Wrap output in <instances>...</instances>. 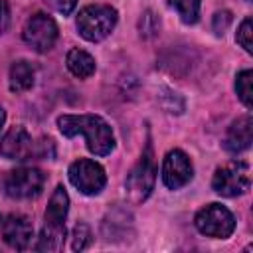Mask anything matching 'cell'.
<instances>
[{"mask_svg": "<svg viewBox=\"0 0 253 253\" xmlns=\"http://www.w3.org/2000/svg\"><path fill=\"white\" fill-rule=\"evenodd\" d=\"M194 223L202 235L215 237V239H225L235 229L233 213L221 204H208L206 208H202L196 213Z\"/></svg>", "mask_w": 253, "mask_h": 253, "instance_id": "6", "label": "cell"}, {"mask_svg": "<svg viewBox=\"0 0 253 253\" xmlns=\"http://www.w3.org/2000/svg\"><path fill=\"white\" fill-rule=\"evenodd\" d=\"M63 241H65V225H49L45 223L38 243H36V251H61L63 249Z\"/></svg>", "mask_w": 253, "mask_h": 253, "instance_id": "15", "label": "cell"}, {"mask_svg": "<svg viewBox=\"0 0 253 253\" xmlns=\"http://www.w3.org/2000/svg\"><path fill=\"white\" fill-rule=\"evenodd\" d=\"M65 65H67V69H69L75 77H79V79L91 77V75L95 73V67H97V65H95V57H93L91 53L83 51V49H77V47L67 53Z\"/></svg>", "mask_w": 253, "mask_h": 253, "instance_id": "14", "label": "cell"}, {"mask_svg": "<svg viewBox=\"0 0 253 253\" xmlns=\"http://www.w3.org/2000/svg\"><path fill=\"white\" fill-rule=\"evenodd\" d=\"M43 182H45V176L42 170L32 166H22L6 172V176L2 178V188L6 196L14 200H26V198L38 196L43 188Z\"/></svg>", "mask_w": 253, "mask_h": 253, "instance_id": "7", "label": "cell"}, {"mask_svg": "<svg viewBox=\"0 0 253 253\" xmlns=\"http://www.w3.org/2000/svg\"><path fill=\"white\" fill-rule=\"evenodd\" d=\"M117 10L107 4H91L85 6L77 16V30L81 38L87 42H101L105 40L117 26Z\"/></svg>", "mask_w": 253, "mask_h": 253, "instance_id": "3", "label": "cell"}, {"mask_svg": "<svg viewBox=\"0 0 253 253\" xmlns=\"http://www.w3.org/2000/svg\"><path fill=\"white\" fill-rule=\"evenodd\" d=\"M4 123H6V111H4V107H0V130H2Z\"/></svg>", "mask_w": 253, "mask_h": 253, "instance_id": "24", "label": "cell"}, {"mask_svg": "<svg viewBox=\"0 0 253 253\" xmlns=\"http://www.w3.org/2000/svg\"><path fill=\"white\" fill-rule=\"evenodd\" d=\"M34 85V67L28 61H14L10 67V89L14 93H24Z\"/></svg>", "mask_w": 253, "mask_h": 253, "instance_id": "16", "label": "cell"}, {"mask_svg": "<svg viewBox=\"0 0 253 253\" xmlns=\"http://www.w3.org/2000/svg\"><path fill=\"white\" fill-rule=\"evenodd\" d=\"M249 184H251L249 166L241 160H233V162L219 166L211 180L213 190L225 198H235V196L245 194L249 190Z\"/></svg>", "mask_w": 253, "mask_h": 253, "instance_id": "5", "label": "cell"}, {"mask_svg": "<svg viewBox=\"0 0 253 253\" xmlns=\"http://www.w3.org/2000/svg\"><path fill=\"white\" fill-rule=\"evenodd\" d=\"M154 180H156L154 154H152L150 142H146V148L142 150L138 162L132 166V170L128 172V176L125 180V192H126L128 200L132 204L144 202L154 188Z\"/></svg>", "mask_w": 253, "mask_h": 253, "instance_id": "4", "label": "cell"}, {"mask_svg": "<svg viewBox=\"0 0 253 253\" xmlns=\"http://www.w3.org/2000/svg\"><path fill=\"white\" fill-rule=\"evenodd\" d=\"M253 24H251V18H245L237 30V43L247 51V53H253Z\"/></svg>", "mask_w": 253, "mask_h": 253, "instance_id": "19", "label": "cell"}, {"mask_svg": "<svg viewBox=\"0 0 253 253\" xmlns=\"http://www.w3.org/2000/svg\"><path fill=\"white\" fill-rule=\"evenodd\" d=\"M251 138H253V121H251V115H243L229 125L223 146L227 152L239 154L251 146Z\"/></svg>", "mask_w": 253, "mask_h": 253, "instance_id": "12", "label": "cell"}, {"mask_svg": "<svg viewBox=\"0 0 253 253\" xmlns=\"http://www.w3.org/2000/svg\"><path fill=\"white\" fill-rule=\"evenodd\" d=\"M67 210H69V198L63 186H57L49 198L47 210H45V223L49 225H65V217H67Z\"/></svg>", "mask_w": 253, "mask_h": 253, "instance_id": "13", "label": "cell"}, {"mask_svg": "<svg viewBox=\"0 0 253 253\" xmlns=\"http://www.w3.org/2000/svg\"><path fill=\"white\" fill-rule=\"evenodd\" d=\"M229 24H231V14H229L227 10L217 12V14L213 16V30H215V34H223Z\"/></svg>", "mask_w": 253, "mask_h": 253, "instance_id": "21", "label": "cell"}, {"mask_svg": "<svg viewBox=\"0 0 253 253\" xmlns=\"http://www.w3.org/2000/svg\"><path fill=\"white\" fill-rule=\"evenodd\" d=\"M67 174H69L71 184L81 194H87V196H97L107 184V174L103 166L89 158H79L71 162Z\"/></svg>", "mask_w": 253, "mask_h": 253, "instance_id": "9", "label": "cell"}, {"mask_svg": "<svg viewBox=\"0 0 253 253\" xmlns=\"http://www.w3.org/2000/svg\"><path fill=\"white\" fill-rule=\"evenodd\" d=\"M2 237L12 249H26L34 237V227L26 215L12 213L2 221Z\"/></svg>", "mask_w": 253, "mask_h": 253, "instance_id": "11", "label": "cell"}, {"mask_svg": "<svg viewBox=\"0 0 253 253\" xmlns=\"http://www.w3.org/2000/svg\"><path fill=\"white\" fill-rule=\"evenodd\" d=\"M8 24H10V8L6 0H0V34L8 28Z\"/></svg>", "mask_w": 253, "mask_h": 253, "instance_id": "23", "label": "cell"}, {"mask_svg": "<svg viewBox=\"0 0 253 253\" xmlns=\"http://www.w3.org/2000/svg\"><path fill=\"white\" fill-rule=\"evenodd\" d=\"M55 12H59V14H63V16H67V14H71L73 12V8H75V4H77V0H45Z\"/></svg>", "mask_w": 253, "mask_h": 253, "instance_id": "22", "label": "cell"}, {"mask_svg": "<svg viewBox=\"0 0 253 253\" xmlns=\"http://www.w3.org/2000/svg\"><path fill=\"white\" fill-rule=\"evenodd\" d=\"M200 4L202 0H170V6L178 12L184 24H196L200 16Z\"/></svg>", "mask_w": 253, "mask_h": 253, "instance_id": "18", "label": "cell"}, {"mask_svg": "<svg viewBox=\"0 0 253 253\" xmlns=\"http://www.w3.org/2000/svg\"><path fill=\"white\" fill-rule=\"evenodd\" d=\"M73 239H71V247H73V251H83L87 245H89V241H91V229L85 225V223H77L75 227H73V235H71Z\"/></svg>", "mask_w": 253, "mask_h": 253, "instance_id": "20", "label": "cell"}, {"mask_svg": "<svg viewBox=\"0 0 253 253\" xmlns=\"http://www.w3.org/2000/svg\"><path fill=\"white\" fill-rule=\"evenodd\" d=\"M47 148H53V140H42L36 142L24 126H12L4 138L0 140V152L2 156L10 160H28V158H47L53 152H47Z\"/></svg>", "mask_w": 253, "mask_h": 253, "instance_id": "2", "label": "cell"}, {"mask_svg": "<svg viewBox=\"0 0 253 253\" xmlns=\"http://www.w3.org/2000/svg\"><path fill=\"white\" fill-rule=\"evenodd\" d=\"M57 126L63 136H85L87 148L97 156H107L115 148V134L99 115H61Z\"/></svg>", "mask_w": 253, "mask_h": 253, "instance_id": "1", "label": "cell"}, {"mask_svg": "<svg viewBox=\"0 0 253 253\" xmlns=\"http://www.w3.org/2000/svg\"><path fill=\"white\" fill-rule=\"evenodd\" d=\"M194 176V166L188 154L180 148L170 150L162 162V182L168 190H178L186 186Z\"/></svg>", "mask_w": 253, "mask_h": 253, "instance_id": "10", "label": "cell"}, {"mask_svg": "<svg viewBox=\"0 0 253 253\" xmlns=\"http://www.w3.org/2000/svg\"><path fill=\"white\" fill-rule=\"evenodd\" d=\"M251 81H253V71L251 69H243L237 73L235 77V91L237 97L241 99V103L251 109L253 107V89H251Z\"/></svg>", "mask_w": 253, "mask_h": 253, "instance_id": "17", "label": "cell"}, {"mask_svg": "<svg viewBox=\"0 0 253 253\" xmlns=\"http://www.w3.org/2000/svg\"><path fill=\"white\" fill-rule=\"evenodd\" d=\"M22 38L32 49L40 53L49 51L57 42V24L53 22L51 16L38 12L32 18H28V22L24 24Z\"/></svg>", "mask_w": 253, "mask_h": 253, "instance_id": "8", "label": "cell"}]
</instances>
